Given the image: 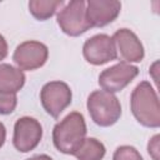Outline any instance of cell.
Returning a JSON list of instances; mask_svg holds the SVG:
<instances>
[{
  "mask_svg": "<svg viewBox=\"0 0 160 160\" xmlns=\"http://www.w3.org/2000/svg\"><path fill=\"white\" fill-rule=\"evenodd\" d=\"M130 110L139 124L145 128L160 126V105L156 90L149 81H141L130 96Z\"/></svg>",
  "mask_w": 160,
  "mask_h": 160,
  "instance_id": "1",
  "label": "cell"
},
{
  "mask_svg": "<svg viewBox=\"0 0 160 160\" xmlns=\"http://www.w3.org/2000/svg\"><path fill=\"white\" fill-rule=\"evenodd\" d=\"M84 115L78 111L68 114L52 129L54 146L62 154L74 155L86 138Z\"/></svg>",
  "mask_w": 160,
  "mask_h": 160,
  "instance_id": "2",
  "label": "cell"
},
{
  "mask_svg": "<svg viewBox=\"0 0 160 160\" xmlns=\"http://www.w3.org/2000/svg\"><path fill=\"white\" fill-rule=\"evenodd\" d=\"M86 108L91 120L101 128L116 124L121 116V105L119 99L114 94L104 90L92 91L88 98Z\"/></svg>",
  "mask_w": 160,
  "mask_h": 160,
  "instance_id": "3",
  "label": "cell"
},
{
  "mask_svg": "<svg viewBox=\"0 0 160 160\" xmlns=\"http://www.w3.org/2000/svg\"><path fill=\"white\" fill-rule=\"evenodd\" d=\"M60 30L69 36H80L91 29L86 18V1L72 0L58 12L56 18Z\"/></svg>",
  "mask_w": 160,
  "mask_h": 160,
  "instance_id": "4",
  "label": "cell"
},
{
  "mask_svg": "<svg viewBox=\"0 0 160 160\" xmlns=\"http://www.w3.org/2000/svg\"><path fill=\"white\" fill-rule=\"evenodd\" d=\"M72 92L70 86L60 80L46 82L40 90V101L44 110L58 119L60 114L71 104Z\"/></svg>",
  "mask_w": 160,
  "mask_h": 160,
  "instance_id": "5",
  "label": "cell"
},
{
  "mask_svg": "<svg viewBox=\"0 0 160 160\" xmlns=\"http://www.w3.org/2000/svg\"><path fill=\"white\" fill-rule=\"evenodd\" d=\"M49 58V49L36 40H28L19 44L12 54V60L20 70L32 71L45 65Z\"/></svg>",
  "mask_w": 160,
  "mask_h": 160,
  "instance_id": "6",
  "label": "cell"
},
{
  "mask_svg": "<svg viewBox=\"0 0 160 160\" xmlns=\"http://www.w3.org/2000/svg\"><path fill=\"white\" fill-rule=\"evenodd\" d=\"M42 126L41 124L30 116L19 118L14 125L12 144L20 152H29L34 150L41 141Z\"/></svg>",
  "mask_w": 160,
  "mask_h": 160,
  "instance_id": "7",
  "label": "cell"
},
{
  "mask_svg": "<svg viewBox=\"0 0 160 160\" xmlns=\"http://www.w3.org/2000/svg\"><path fill=\"white\" fill-rule=\"evenodd\" d=\"M139 74V68L126 62L115 64L101 71L99 85L106 92H119L125 89Z\"/></svg>",
  "mask_w": 160,
  "mask_h": 160,
  "instance_id": "8",
  "label": "cell"
},
{
  "mask_svg": "<svg viewBox=\"0 0 160 160\" xmlns=\"http://www.w3.org/2000/svg\"><path fill=\"white\" fill-rule=\"evenodd\" d=\"M82 55L91 65H104L118 59L115 44L111 36L106 34H96L89 38L84 42Z\"/></svg>",
  "mask_w": 160,
  "mask_h": 160,
  "instance_id": "9",
  "label": "cell"
},
{
  "mask_svg": "<svg viewBox=\"0 0 160 160\" xmlns=\"http://www.w3.org/2000/svg\"><path fill=\"white\" fill-rule=\"evenodd\" d=\"M111 39L115 44L118 59H120L121 62H126V64L140 62L144 59L145 56L144 46L139 40V38L136 36V34L132 32L130 29L122 28L116 30L111 36Z\"/></svg>",
  "mask_w": 160,
  "mask_h": 160,
  "instance_id": "10",
  "label": "cell"
},
{
  "mask_svg": "<svg viewBox=\"0 0 160 160\" xmlns=\"http://www.w3.org/2000/svg\"><path fill=\"white\" fill-rule=\"evenodd\" d=\"M121 2L118 0H89L86 18L91 28H102L112 22L120 14Z\"/></svg>",
  "mask_w": 160,
  "mask_h": 160,
  "instance_id": "11",
  "label": "cell"
},
{
  "mask_svg": "<svg viewBox=\"0 0 160 160\" xmlns=\"http://www.w3.org/2000/svg\"><path fill=\"white\" fill-rule=\"evenodd\" d=\"M25 74L10 64H0V92L16 94L25 85Z\"/></svg>",
  "mask_w": 160,
  "mask_h": 160,
  "instance_id": "12",
  "label": "cell"
},
{
  "mask_svg": "<svg viewBox=\"0 0 160 160\" xmlns=\"http://www.w3.org/2000/svg\"><path fill=\"white\" fill-rule=\"evenodd\" d=\"M106 154L105 145L95 138H85L74 156L78 160H102Z\"/></svg>",
  "mask_w": 160,
  "mask_h": 160,
  "instance_id": "13",
  "label": "cell"
},
{
  "mask_svg": "<svg viewBox=\"0 0 160 160\" xmlns=\"http://www.w3.org/2000/svg\"><path fill=\"white\" fill-rule=\"evenodd\" d=\"M62 5V0H31L29 1V11L36 20L45 21L50 19Z\"/></svg>",
  "mask_w": 160,
  "mask_h": 160,
  "instance_id": "14",
  "label": "cell"
},
{
  "mask_svg": "<svg viewBox=\"0 0 160 160\" xmlns=\"http://www.w3.org/2000/svg\"><path fill=\"white\" fill-rule=\"evenodd\" d=\"M112 160H144V159L141 154L136 150V148L131 145H121L114 151Z\"/></svg>",
  "mask_w": 160,
  "mask_h": 160,
  "instance_id": "15",
  "label": "cell"
},
{
  "mask_svg": "<svg viewBox=\"0 0 160 160\" xmlns=\"http://www.w3.org/2000/svg\"><path fill=\"white\" fill-rule=\"evenodd\" d=\"M18 105L16 94H2L0 92V115L11 114Z\"/></svg>",
  "mask_w": 160,
  "mask_h": 160,
  "instance_id": "16",
  "label": "cell"
},
{
  "mask_svg": "<svg viewBox=\"0 0 160 160\" xmlns=\"http://www.w3.org/2000/svg\"><path fill=\"white\" fill-rule=\"evenodd\" d=\"M160 135H154L148 142V152L152 160H160Z\"/></svg>",
  "mask_w": 160,
  "mask_h": 160,
  "instance_id": "17",
  "label": "cell"
},
{
  "mask_svg": "<svg viewBox=\"0 0 160 160\" xmlns=\"http://www.w3.org/2000/svg\"><path fill=\"white\" fill-rule=\"evenodd\" d=\"M8 56V42L5 38L0 34V61Z\"/></svg>",
  "mask_w": 160,
  "mask_h": 160,
  "instance_id": "18",
  "label": "cell"
},
{
  "mask_svg": "<svg viewBox=\"0 0 160 160\" xmlns=\"http://www.w3.org/2000/svg\"><path fill=\"white\" fill-rule=\"evenodd\" d=\"M5 140H6V128H5V125L0 121V149L2 148Z\"/></svg>",
  "mask_w": 160,
  "mask_h": 160,
  "instance_id": "19",
  "label": "cell"
},
{
  "mask_svg": "<svg viewBox=\"0 0 160 160\" xmlns=\"http://www.w3.org/2000/svg\"><path fill=\"white\" fill-rule=\"evenodd\" d=\"M26 160H52L49 155H46V154H40V155H35V156H31V158H29V159H26Z\"/></svg>",
  "mask_w": 160,
  "mask_h": 160,
  "instance_id": "20",
  "label": "cell"
},
{
  "mask_svg": "<svg viewBox=\"0 0 160 160\" xmlns=\"http://www.w3.org/2000/svg\"><path fill=\"white\" fill-rule=\"evenodd\" d=\"M158 65H159V62H158V61H155V62L152 64V66L150 68V72L152 74V78H154V81H155V82H158V76H156V71H158Z\"/></svg>",
  "mask_w": 160,
  "mask_h": 160,
  "instance_id": "21",
  "label": "cell"
}]
</instances>
